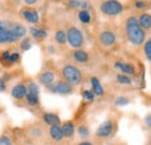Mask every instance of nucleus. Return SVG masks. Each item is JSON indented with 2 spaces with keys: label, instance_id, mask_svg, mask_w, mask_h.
Segmentation results:
<instances>
[{
  "label": "nucleus",
  "instance_id": "20",
  "mask_svg": "<svg viewBox=\"0 0 151 145\" xmlns=\"http://www.w3.org/2000/svg\"><path fill=\"white\" fill-rule=\"evenodd\" d=\"M30 34L34 38H37V39H44L45 37L48 36V33L44 29H40V28H36V27H32L30 28Z\"/></svg>",
  "mask_w": 151,
  "mask_h": 145
},
{
  "label": "nucleus",
  "instance_id": "25",
  "mask_svg": "<svg viewBox=\"0 0 151 145\" xmlns=\"http://www.w3.org/2000/svg\"><path fill=\"white\" fill-rule=\"evenodd\" d=\"M69 6L71 8H86L87 4L85 1H81V0H70Z\"/></svg>",
  "mask_w": 151,
  "mask_h": 145
},
{
  "label": "nucleus",
  "instance_id": "26",
  "mask_svg": "<svg viewBox=\"0 0 151 145\" xmlns=\"http://www.w3.org/2000/svg\"><path fill=\"white\" fill-rule=\"evenodd\" d=\"M78 135L81 137V138H87L90 136V129L86 127V126H80L78 128Z\"/></svg>",
  "mask_w": 151,
  "mask_h": 145
},
{
  "label": "nucleus",
  "instance_id": "33",
  "mask_svg": "<svg viewBox=\"0 0 151 145\" xmlns=\"http://www.w3.org/2000/svg\"><path fill=\"white\" fill-rule=\"evenodd\" d=\"M6 83L2 80V79H0V93L1 92H4V91H6Z\"/></svg>",
  "mask_w": 151,
  "mask_h": 145
},
{
  "label": "nucleus",
  "instance_id": "22",
  "mask_svg": "<svg viewBox=\"0 0 151 145\" xmlns=\"http://www.w3.org/2000/svg\"><path fill=\"white\" fill-rule=\"evenodd\" d=\"M55 39L58 44L63 45L68 42V38H66V33L64 30H57L56 34H55Z\"/></svg>",
  "mask_w": 151,
  "mask_h": 145
},
{
  "label": "nucleus",
  "instance_id": "21",
  "mask_svg": "<svg viewBox=\"0 0 151 145\" xmlns=\"http://www.w3.org/2000/svg\"><path fill=\"white\" fill-rule=\"evenodd\" d=\"M24 99L27 100V103H28L29 106H36V105H38V102H40L38 94L32 93V92H28V91H27V95H26Z\"/></svg>",
  "mask_w": 151,
  "mask_h": 145
},
{
  "label": "nucleus",
  "instance_id": "34",
  "mask_svg": "<svg viewBox=\"0 0 151 145\" xmlns=\"http://www.w3.org/2000/svg\"><path fill=\"white\" fill-rule=\"evenodd\" d=\"M145 124L149 128H151V115H148V116L145 117Z\"/></svg>",
  "mask_w": 151,
  "mask_h": 145
},
{
  "label": "nucleus",
  "instance_id": "15",
  "mask_svg": "<svg viewBox=\"0 0 151 145\" xmlns=\"http://www.w3.org/2000/svg\"><path fill=\"white\" fill-rule=\"evenodd\" d=\"M42 118L50 127L51 126H60V120H59L58 115L54 114V113H45V114H43Z\"/></svg>",
  "mask_w": 151,
  "mask_h": 145
},
{
  "label": "nucleus",
  "instance_id": "16",
  "mask_svg": "<svg viewBox=\"0 0 151 145\" xmlns=\"http://www.w3.org/2000/svg\"><path fill=\"white\" fill-rule=\"evenodd\" d=\"M91 86H92V92L94 93V95H98V96H101L104 95V87L100 83V80L96 78V77H92L91 78Z\"/></svg>",
  "mask_w": 151,
  "mask_h": 145
},
{
  "label": "nucleus",
  "instance_id": "36",
  "mask_svg": "<svg viewBox=\"0 0 151 145\" xmlns=\"http://www.w3.org/2000/svg\"><path fill=\"white\" fill-rule=\"evenodd\" d=\"M27 5H34V4H36V1L37 0H23Z\"/></svg>",
  "mask_w": 151,
  "mask_h": 145
},
{
  "label": "nucleus",
  "instance_id": "19",
  "mask_svg": "<svg viewBox=\"0 0 151 145\" xmlns=\"http://www.w3.org/2000/svg\"><path fill=\"white\" fill-rule=\"evenodd\" d=\"M2 58L11 63V64H14V63H18L20 60V54L19 52H9V51H5L2 54Z\"/></svg>",
  "mask_w": 151,
  "mask_h": 145
},
{
  "label": "nucleus",
  "instance_id": "14",
  "mask_svg": "<svg viewBox=\"0 0 151 145\" xmlns=\"http://www.w3.org/2000/svg\"><path fill=\"white\" fill-rule=\"evenodd\" d=\"M60 127H62V131H63L64 138H71V137H73V135H75L76 132V127L72 122L66 121Z\"/></svg>",
  "mask_w": 151,
  "mask_h": 145
},
{
  "label": "nucleus",
  "instance_id": "31",
  "mask_svg": "<svg viewBox=\"0 0 151 145\" xmlns=\"http://www.w3.org/2000/svg\"><path fill=\"white\" fill-rule=\"evenodd\" d=\"M0 145H13V143L8 136H0Z\"/></svg>",
  "mask_w": 151,
  "mask_h": 145
},
{
  "label": "nucleus",
  "instance_id": "13",
  "mask_svg": "<svg viewBox=\"0 0 151 145\" xmlns=\"http://www.w3.org/2000/svg\"><path fill=\"white\" fill-rule=\"evenodd\" d=\"M49 135H50L51 139L57 142V143H59V142H62L64 139V135H63L60 126H51L50 129H49Z\"/></svg>",
  "mask_w": 151,
  "mask_h": 145
},
{
  "label": "nucleus",
  "instance_id": "27",
  "mask_svg": "<svg viewBox=\"0 0 151 145\" xmlns=\"http://www.w3.org/2000/svg\"><path fill=\"white\" fill-rule=\"evenodd\" d=\"M129 103V99L126 98V96H119L115 99V105L119 106V107H122V106H126Z\"/></svg>",
  "mask_w": 151,
  "mask_h": 145
},
{
  "label": "nucleus",
  "instance_id": "6",
  "mask_svg": "<svg viewBox=\"0 0 151 145\" xmlns=\"http://www.w3.org/2000/svg\"><path fill=\"white\" fill-rule=\"evenodd\" d=\"M114 122L112 120H107L105 121L104 123H101L96 131H95V136L98 138H109L112 135H113V131H114Z\"/></svg>",
  "mask_w": 151,
  "mask_h": 145
},
{
  "label": "nucleus",
  "instance_id": "7",
  "mask_svg": "<svg viewBox=\"0 0 151 145\" xmlns=\"http://www.w3.org/2000/svg\"><path fill=\"white\" fill-rule=\"evenodd\" d=\"M48 88L50 90V92H52V93H58V94H60V95H68V94L72 93V90H73L72 85L69 84V83H66L65 80H64V81H57L56 84L51 85V86L48 87Z\"/></svg>",
  "mask_w": 151,
  "mask_h": 145
},
{
  "label": "nucleus",
  "instance_id": "8",
  "mask_svg": "<svg viewBox=\"0 0 151 145\" xmlns=\"http://www.w3.org/2000/svg\"><path fill=\"white\" fill-rule=\"evenodd\" d=\"M99 41L104 47H112L116 42V35L112 30H104L99 35Z\"/></svg>",
  "mask_w": 151,
  "mask_h": 145
},
{
  "label": "nucleus",
  "instance_id": "17",
  "mask_svg": "<svg viewBox=\"0 0 151 145\" xmlns=\"http://www.w3.org/2000/svg\"><path fill=\"white\" fill-rule=\"evenodd\" d=\"M138 23L142 27L143 30H150L151 29V15L148 13H143L138 18Z\"/></svg>",
  "mask_w": 151,
  "mask_h": 145
},
{
  "label": "nucleus",
  "instance_id": "35",
  "mask_svg": "<svg viewBox=\"0 0 151 145\" xmlns=\"http://www.w3.org/2000/svg\"><path fill=\"white\" fill-rule=\"evenodd\" d=\"M77 145H93V143H91V142H88V141H83V142L78 143Z\"/></svg>",
  "mask_w": 151,
  "mask_h": 145
},
{
  "label": "nucleus",
  "instance_id": "29",
  "mask_svg": "<svg viewBox=\"0 0 151 145\" xmlns=\"http://www.w3.org/2000/svg\"><path fill=\"white\" fill-rule=\"evenodd\" d=\"M144 54H145V57L151 60V38L148 39L144 44Z\"/></svg>",
  "mask_w": 151,
  "mask_h": 145
},
{
  "label": "nucleus",
  "instance_id": "10",
  "mask_svg": "<svg viewBox=\"0 0 151 145\" xmlns=\"http://www.w3.org/2000/svg\"><path fill=\"white\" fill-rule=\"evenodd\" d=\"M11 95L17 99V100H22L26 98L27 95V86L23 85V84H17L15 86L12 87V91H11Z\"/></svg>",
  "mask_w": 151,
  "mask_h": 145
},
{
  "label": "nucleus",
  "instance_id": "24",
  "mask_svg": "<svg viewBox=\"0 0 151 145\" xmlns=\"http://www.w3.org/2000/svg\"><path fill=\"white\" fill-rule=\"evenodd\" d=\"M116 80H117V83H120V84H122V85H130L132 83L130 77H129V75H126V74H123V73H119V74L116 75Z\"/></svg>",
  "mask_w": 151,
  "mask_h": 145
},
{
  "label": "nucleus",
  "instance_id": "28",
  "mask_svg": "<svg viewBox=\"0 0 151 145\" xmlns=\"http://www.w3.org/2000/svg\"><path fill=\"white\" fill-rule=\"evenodd\" d=\"M94 93L91 91V90H84L83 91V98L86 100V101H93L94 100Z\"/></svg>",
  "mask_w": 151,
  "mask_h": 145
},
{
  "label": "nucleus",
  "instance_id": "32",
  "mask_svg": "<svg viewBox=\"0 0 151 145\" xmlns=\"http://www.w3.org/2000/svg\"><path fill=\"white\" fill-rule=\"evenodd\" d=\"M135 6H136V8H137V9H143V8H145V4H144L142 0H138V1H136Z\"/></svg>",
  "mask_w": 151,
  "mask_h": 145
},
{
  "label": "nucleus",
  "instance_id": "11",
  "mask_svg": "<svg viewBox=\"0 0 151 145\" xmlns=\"http://www.w3.org/2000/svg\"><path fill=\"white\" fill-rule=\"evenodd\" d=\"M114 66H115V69H117L119 71H121V72L123 73V74H126V75H134V74L136 73L135 67L132 66V64H129V63H124V62H115Z\"/></svg>",
  "mask_w": 151,
  "mask_h": 145
},
{
  "label": "nucleus",
  "instance_id": "1",
  "mask_svg": "<svg viewBox=\"0 0 151 145\" xmlns=\"http://www.w3.org/2000/svg\"><path fill=\"white\" fill-rule=\"evenodd\" d=\"M26 27L20 22L0 20V44H9L24 38Z\"/></svg>",
  "mask_w": 151,
  "mask_h": 145
},
{
  "label": "nucleus",
  "instance_id": "30",
  "mask_svg": "<svg viewBox=\"0 0 151 145\" xmlns=\"http://www.w3.org/2000/svg\"><path fill=\"white\" fill-rule=\"evenodd\" d=\"M21 49L23 50V51H27V50H29L30 48H32V42H30V39L29 38H27V37H24L23 39H22V42H21Z\"/></svg>",
  "mask_w": 151,
  "mask_h": 145
},
{
  "label": "nucleus",
  "instance_id": "2",
  "mask_svg": "<svg viewBox=\"0 0 151 145\" xmlns=\"http://www.w3.org/2000/svg\"><path fill=\"white\" fill-rule=\"evenodd\" d=\"M126 34L129 42L134 45H141L145 41V30L138 23V20L135 17H130L126 21Z\"/></svg>",
  "mask_w": 151,
  "mask_h": 145
},
{
  "label": "nucleus",
  "instance_id": "5",
  "mask_svg": "<svg viewBox=\"0 0 151 145\" xmlns=\"http://www.w3.org/2000/svg\"><path fill=\"white\" fill-rule=\"evenodd\" d=\"M66 38L70 47L79 49L84 44V35L77 27H70L66 32Z\"/></svg>",
  "mask_w": 151,
  "mask_h": 145
},
{
  "label": "nucleus",
  "instance_id": "9",
  "mask_svg": "<svg viewBox=\"0 0 151 145\" xmlns=\"http://www.w3.org/2000/svg\"><path fill=\"white\" fill-rule=\"evenodd\" d=\"M38 81L47 88L55 84V73L52 71H44L38 75Z\"/></svg>",
  "mask_w": 151,
  "mask_h": 145
},
{
  "label": "nucleus",
  "instance_id": "23",
  "mask_svg": "<svg viewBox=\"0 0 151 145\" xmlns=\"http://www.w3.org/2000/svg\"><path fill=\"white\" fill-rule=\"evenodd\" d=\"M78 18L80 20V22H83V23H90L91 22V14L86 9H81L78 13Z\"/></svg>",
  "mask_w": 151,
  "mask_h": 145
},
{
  "label": "nucleus",
  "instance_id": "37",
  "mask_svg": "<svg viewBox=\"0 0 151 145\" xmlns=\"http://www.w3.org/2000/svg\"><path fill=\"white\" fill-rule=\"evenodd\" d=\"M14 1H18V0H14Z\"/></svg>",
  "mask_w": 151,
  "mask_h": 145
},
{
  "label": "nucleus",
  "instance_id": "4",
  "mask_svg": "<svg viewBox=\"0 0 151 145\" xmlns=\"http://www.w3.org/2000/svg\"><path fill=\"white\" fill-rule=\"evenodd\" d=\"M100 11L106 15H119L123 12V5L117 0H106L101 4Z\"/></svg>",
  "mask_w": 151,
  "mask_h": 145
},
{
  "label": "nucleus",
  "instance_id": "3",
  "mask_svg": "<svg viewBox=\"0 0 151 145\" xmlns=\"http://www.w3.org/2000/svg\"><path fill=\"white\" fill-rule=\"evenodd\" d=\"M62 75L64 78V80L69 84H71L72 86H77L81 83L83 80V74L81 71L75 66V65H71V64H68L65 65L63 69H62Z\"/></svg>",
  "mask_w": 151,
  "mask_h": 145
},
{
  "label": "nucleus",
  "instance_id": "12",
  "mask_svg": "<svg viewBox=\"0 0 151 145\" xmlns=\"http://www.w3.org/2000/svg\"><path fill=\"white\" fill-rule=\"evenodd\" d=\"M21 15L27 22L33 23V24L37 23L40 21V15H38L37 12L34 11V9H22L21 11Z\"/></svg>",
  "mask_w": 151,
  "mask_h": 145
},
{
  "label": "nucleus",
  "instance_id": "18",
  "mask_svg": "<svg viewBox=\"0 0 151 145\" xmlns=\"http://www.w3.org/2000/svg\"><path fill=\"white\" fill-rule=\"evenodd\" d=\"M73 58H75L76 62L78 63H86L88 60V54L85 51V50H81V49H77L75 52H73Z\"/></svg>",
  "mask_w": 151,
  "mask_h": 145
}]
</instances>
